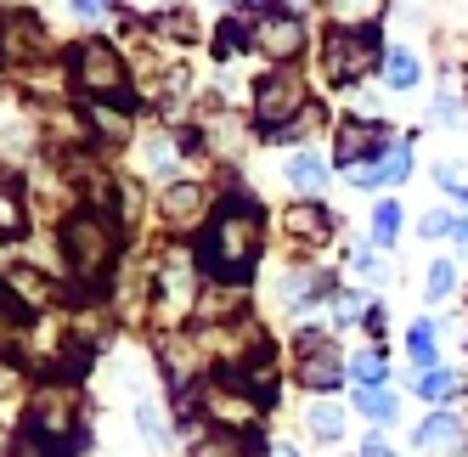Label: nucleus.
I'll return each mask as SVG.
<instances>
[{"label":"nucleus","instance_id":"1","mask_svg":"<svg viewBox=\"0 0 468 457\" xmlns=\"http://www.w3.org/2000/svg\"><path fill=\"white\" fill-rule=\"evenodd\" d=\"M260 249H265V220H260L254 198H226L215 209V220L204 226V238H197V266L215 282L238 288L260 266Z\"/></svg>","mask_w":468,"mask_h":457},{"label":"nucleus","instance_id":"2","mask_svg":"<svg viewBox=\"0 0 468 457\" xmlns=\"http://www.w3.org/2000/svg\"><path fill=\"white\" fill-rule=\"evenodd\" d=\"M62 260H69V271L96 282V277H108L113 271V260H119V220L102 215V209H80L62 220Z\"/></svg>","mask_w":468,"mask_h":457},{"label":"nucleus","instance_id":"3","mask_svg":"<svg viewBox=\"0 0 468 457\" xmlns=\"http://www.w3.org/2000/svg\"><path fill=\"white\" fill-rule=\"evenodd\" d=\"M378 28L373 23H333L322 35V80L327 85H356L378 62Z\"/></svg>","mask_w":468,"mask_h":457},{"label":"nucleus","instance_id":"4","mask_svg":"<svg viewBox=\"0 0 468 457\" xmlns=\"http://www.w3.org/2000/svg\"><path fill=\"white\" fill-rule=\"evenodd\" d=\"M74 80H80V90L90 96V102H108V108L136 102V96H130V69H124L119 46H108V40L74 46Z\"/></svg>","mask_w":468,"mask_h":457},{"label":"nucleus","instance_id":"5","mask_svg":"<svg viewBox=\"0 0 468 457\" xmlns=\"http://www.w3.org/2000/svg\"><path fill=\"white\" fill-rule=\"evenodd\" d=\"M249 51L293 62L299 51H305V23H299V12H282V6H271V0H254V12H249Z\"/></svg>","mask_w":468,"mask_h":457},{"label":"nucleus","instance_id":"6","mask_svg":"<svg viewBox=\"0 0 468 457\" xmlns=\"http://www.w3.org/2000/svg\"><path fill=\"white\" fill-rule=\"evenodd\" d=\"M305 108H311V96H305V85H299V74L288 69V62H282L277 74H265V80L254 85V119L271 130V136H277V130H288Z\"/></svg>","mask_w":468,"mask_h":457},{"label":"nucleus","instance_id":"7","mask_svg":"<svg viewBox=\"0 0 468 457\" xmlns=\"http://www.w3.org/2000/svg\"><path fill=\"white\" fill-rule=\"evenodd\" d=\"M293 356H299V384L305 389H339L345 384V373H350V362H339V350H333V339L322 334V328H305L293 339Z\"/></svg>","mask_w":468,"mask_h":457},{"label":"nucleus","instance_id":"8","mask_svg":"<svg viewBox=\"0 0 468 457\" xmlns=\"http://www.w3.org/2000/svg\"><path fill=\"white\" fill-rule=\"evenodd\" d=\"M389 142H395V136H389L384 124H367V119H345V124H339V147H333V158H339L345 170H361V165H367V153L378 158V153H384Z\"/></svg>","mask_w":468,"mask_h":457},{"label":"nucleus","instance_id":"9","mask_svg":"<svg viewBox=\"0 0 468 457\" xmlns=\"http://www.w3.org/2000/svg\"><path fill=\"white\" fill-rule=\"evenodd\" d=\"M412 175V147L407 142H389L378 158H367L361 170H350V181L361 186V192H373V186H400Z\"/></svg>","mask_w":468,"mask_h":457},{"label":"nucleus","instance_id":"10","mask_svg":"<svg viewBox=\"0 0 468 457\" xmlns=\"http://www.w3.org/2000/svg\"><path fill=\"white\" fill-rule=\"evenodd\" d=\"M282 226L299 238V243H322V238H333V215L316 204V198H305V204H288L282 209Z\"/></svg>","mask_w":468,"mask_h":457},{"label":"nucleus","instance_id":"11","mask_svg":"<svg viewBox=\"0 0 468 457\" xmlns=\"http://www.w3.org/2000/svg\"><path fill=\"white\" fill-rule=\"evenodd\" d=\"M197 209H204V186H197V181H170V186H164V215H170L176 226L197 220Z\"/></svg>","mask_w":468,"mask_h":457},{"label":"nucleus","instance_id":"12","mask_svg":"<svg viewBox=\"0 0 468 457\" xmlns=\"http://www.w3.org/2000/svg\"><path fill=\"white\" fill-rule=\"evenodd\" d=\"M418 446L434 452V446H463V412H434L418 423Z\"/></svg>","mask_w":468,"mask_h":457},{"label":"nucleus","instance_id":"13","mask_svg":"<svg viewBox=\"0 0 468 457\" xmlns=\"http://www.w3.org/2000/svg\"><path fill=\"white\" fill-rule=\"evenodd\" d=\"M282 170H288V181L305 192V198H316V192L327 186V158H316V153H293Z\"/></svg>","mask_w":468,"mask_h":457},{"label":"nucleus","instance_id":"14","mask_svg":"<svg viewBox=\"0 0 468 457\" xmlns=\"http://www.w3.org/2000/svg\"><path fill=\"white\" fill-rule=\"evenodd\" d=\"M384 80H389L395 90H412V85L423 80L418 51H412V46H389V51H384Z\"/></svg>","mask_w":468,"mask_h":457},{"label":"nucleus","instance_id":"15","mask_svg":"<svg viewBox=\"0 0 468 457\" xmlns=\"http://www.w3.org/2000/svg\"><path fill=\"white\" fill-rule=\"evenodd\" d=\"M407 356H412V378H423L429 367H441L434 362V322H418V328L407 334Z\"/></svg>","mask_w":468,"mask_h":457},{"label":"nucleus","instance_id":"16","mask_svg":"<svg viewBox=\"0 0 468 457\" xmlns=\"http://www.w3.org/2000/svg\"><path fill=\"white\" fill-rule=\"evenodd\" d=\"M356 412L367 418V423H395V396H389V389H361V396H356Z\"/></svg>","mask_w":468,"mask_h":457},{"label":"nucleus","instance_id":"17","mask_svg":"<svg viewBox=\"0 0 468 457\" xmlns=\"http://www.w3.org/2000/svg\"><path fill=\"white\" fill-rule=\"evenodd\" d=\"M412 384H418V396H423V401H441V396H452V389L463 384V373H457V367H429V373L412 378Z\"/></svg>","mask_w":468,"mask_h":457},{"label":"nucleus","instance_id":"18","mask_svg":"<svg viewBox=\"0 0 468 457\" xmlns=\"http://www.w3.org/2000/svg\"><path fill=\"white\" fill-rule=\"evenodd\" d=\"M350 378H356L361 389H384V356H378V350L350 356Z\"/></svg>","mask_w":468,"mask_h":457},{"label":"nucleus","instance_id":"19","mask_svg":"<svg viewBox=\"0 0 468 457\" xmlns=\"http://www.w3.org/2000/svg\"><path fill=\"white\" fill-rule=\"evenodd\" d=\"M395 238H400V204H389V198H384V204L373 209V243H378V249H389Z\"/></svg>","mask_w":468,"mask_h":457},{"label":"nucleus","instance_id":"20","mask_svg":"<svg viewBox=\"0 0 468 457\" xmlns=\"http://www.w3.org/2000/svg\"><path fill=\"white\" fill-rule=\"evenodd\" d=\"M434 186H441L446 198L468 204V170H463V165H452V158H446V165H434Z\"/></svg>","mask_w":468,"mask_h":457},{"label":"nucleus","instance_id":"21","mask_svg":"<svg viewBox=\"0 0 468 457\" xmlns=\"http://www.w3.org/2000/svg\"><path fill=\"white\" fill-rule=\"evenodd\" d=\"M311 430H316L322 441H339V435H345V412L333 407V401H316V407H311Z\"/></svg>","mask_w":468,"mask_h":457},{"label":"nucleus","instance_id":"22","mask_svg":"<svg viewBox=\"0 0 468 457\" xmlns=\"http://www.w3.org/2000/svg\"><path fill=\"white\" fill-rule=\"evenodd\" d=\"M452 288H457V266H452V260H434V266H429V282H423V293H429V300H446Z\"/></svg>","mask_w":468,"mask_h":457},{"label":"nucleus","instance_id":"23","mask_svg":"<svg viewBox=\"0 0 468 457\" xmlns=\"http://www.w3.org/2000/svg\"><path fill=\"white\" fill-rule=\"evenodd\" d=\"M6 457H57V452H51L35 430H17V435L6 441Z\"/></svg>","mask_w":468,"mask_h":457},{"label":"nucleus","instance_id":"24","mask_svg":"<svg viewBox=\"0 0 468 457\" xmlns=\"http://www.w3.org/2000/svg\"><path fill=\"white\" fill-rule=\"evenodd\" d=\"M136 430H142V435H153V441H164V418H158V407H153V401H142V407H136Z\"/></svg>","mask_w":468,"mask_h":457},{"label":"nucleus","instance_id":"25","mask_svg":"<svg viewBox=\"0 0 468 457\" xmlns=\"http://www.w3.org/2000/svg\"><path fill=\"white\" fill-rule=\"evenodd\" d=\"M418 226H423V238H452V232H457V220H452V215H423Z\"/></svg>","mask_w":468,"mask_h":457},{"label":"nucleus","instance_id":"26","mask_svg":"<svg viewBox=\"0 0 468 457\" xmlns=\"http://www.w3.org/2000/svg\"><path fill=\"white\" fill-rule=\"evenodd\" d=\"M69 6H74V17L96 23V17H108V6H113V0H69Z\"/></svg>","mask_w":468,"mask_h":457},{"label":"nucleus","instance_id":"27","mask_svg":"<svg viewBox=\"0 0 468 457\" xmlns=\"http://www.w3.org/2000/svg\"><path fill=\"white\" fill-rule=\"evenodd\" d=\"M356 271H361L367 282H378V277H384V266H378V260H373V254H361V260H356Z\"/></svg>","mask_w":468,"mask_h":457},{"label":"nucleus","instance_id":"28","mask_svg":"<svg viewBox=\"0 0 468 457\" xmlns=\"http://www.w3.org/2000/svg\"><path fill=\"white\" fill-rule=\"evenodd\" d=\"M361 457H395V452H389L384 441H373V435H367V446H361Z\"/></svg>","mask_w":468,"mask_h":457},{"label":"nucleus","instance_id":"29","mask_svg":"<svg viewBox=\"0 0 468 457\" xmlns=\"http://www.w3.org/2000/svg\"><path fill=\"white\" fill-rule=\"evenodd\" d=\"M452 238H457V243H468V220H457V232H452Z\"/></svg>","mask_w":468,"mask_h":457},{"label":"nucleus","instance_id":"30","mask_svg":"<svg viewBox=\"0 0 468 457\" xmlns=\"http://www.w3.org/2000/svg\"><path fill=\"white\" fill-rule=\"evenodd\" d=\"M271 457H299V452H293V446H277V452H271Z\"/></svg>","mask_w":468,"mask_h":457}]
</instances>
